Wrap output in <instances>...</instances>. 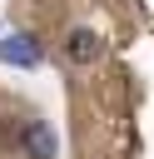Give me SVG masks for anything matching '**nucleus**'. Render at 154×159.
Here are the masks:
<instances>
[{
	"label": "nucleus",
	"mask_w": 154,
	"mask_h": 159,
	"mask_svg": "<svg viewBox=\"0 0 154 159\" xmlns=\"http://www.w3.org/2000/svg\"><path fill=\"white\" fill-rule=\"evenodd\" d=\"M25 149H30L35 159H55V134H50V124L30 119V124H25Z\"/></svg>",
	"instance_id": "nucleus-1"
},
{
	"label": "nucleus",
	"mask_w": 154,
	"mask_h": 159,
	"mask_svg": "<svg viewBox=\"0 0 154 159\" xmlns=\"http://www.w3.org/2000/svg\"><path fill=\"white\" fill-rule=\"evenodd\" d=\"M65 55H70V60H75V65H89V60H94V55H99V40H94V35H89V30H75V35H70V40H65Z\"/></svg>",
	"instance_id": "nucleus-2"
},
{
	"label": "nucleus",
	"mask_w": 154,
	"mask_h": 159,
	"mask_svg": "<svg viewBox=\"0 0 154 159\" xmlns=\"http://www.w3.org/2000/svg\"><path fill=\"white\" fill-rule=\"evenodd\" d=\"M0 55H5L10 65H35V60H40V55H35V45H30L25 35H20V40H10V45H0Z\"/></svg>",
	"instance_id": "nucleus-3"
}]
</instances>
